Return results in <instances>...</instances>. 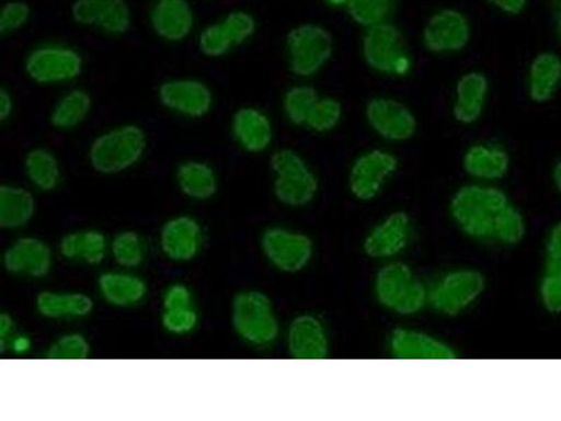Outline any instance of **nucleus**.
<instances>
[{"label": "nucleus", "mask_w": 561, "mask_h": 421, "mask_svg": "<svg viewBox=\"0 0 561 421\" xmlns=\"http://www.w3.org/2000/svg\"><path fill=\"white\" fill-rule=\"evenodd\" d=\"M373 291L379 307L396 316L412 318L428 307V285L400 260L380 265Z\"/></svg>", "instance_id": "nucleus-2"}, {"label": "nucleus", "mask_w": 561, "mask_h": 421, "mask_svg": "<svg viewBox=\"0 0 561 421\" xmlns=\"http://www.w3.org/2000/svg\"><path fill=\"white\" fill-rule=\"evenodd\" d=\"M193 307V297L190 289L183 284H173L163 295V309H179Z\"/></svg>", "instance_id": "nucleus-43"}, {"label": "nucleus", "mask_w": 561, "mask_h": 421, "mask_svg": "<svg viewBox=\"0 0 561 421\" xmlns=\"http://www.w3.org/2000/svg\"><path fill=\"white\" fill-rule=\"evenodd\" d=\"M511 153L499 143H474L465 150L462 168L476 183L494 184L510 173Z\"/></svg>", "instance_id": "nucleus-23"}, {"label": "nucleus", "mask_w": 561, "mask_h": 421, "mask_svg": "<svg viewBox=\"0 0 561 421\" xmlns=\"http://www.w3.org/2000/svg\"><path fill=\"white\" fill-rule=\"evenodd\" d=\"M69 14L79 27L105 37H124L134 26V10L128 0H72Z\"/></svg>", "instance_id": "nucleus-14"}, {"label": "nucleus", "mask_w": 561, "mask_h": 421, "mask_svg": "<svg viewBox=\"0 0 561 421\" xmlns=\"http://www.w3.org/2000/svg\"><path fill=\"white\" fill-rule=\"evenodd\" d=\"M270 167L275 175L273 190L279 204L304 208L314 202L320 187L318 174L297 150H275Z\"/></svg>", "instance_id": "nucleus-9"}, {"label": "nucleus", "mask_w": 561, "mask_h": 421, "mask_svg": "<svg viewBox=\"0 0 561 421\" xmlns=\"http://www.w3.org/2000/svg\"><path fill=\"white\" fill-rule=\"evenodd\" d=\"M37 312L47 319L87 318L93 312V299L80 293L43 291L35 299Z\"/></svg>", "instance_id": "nucleus-29"}, {"label": "nucleus", "mask_w": 561, "mask_h": 421, "mask_svg": "<svg viewBox=\"0 0 561 421\" xmlns=\"http://www.w3.org/2000/svg\"><path fill=\"white\" fill-rule=\"evenodd\" d=\"M230 134L244 152L263 153L274 143L273 120L262 109L243 105L230 120Z\"/></svg>", "instance_id": "nucleus-22"}, {"label": "nucleus", "mask_w": 561, "mask_h": 421, "mask_svg": "<svg viewBox=\"0 0 561 421\" xmlns=\"http://www.w3.org/2000/svg\"><path fill=\"white\" fill-rule=\"evenodd\" d=\"M112 254L124 269H137L145 259V244L138 234L127 230L118 234L112 242Z\"/></svg>", "instance_id": "nucleus-37"}, {"label": "nucleus", "mask_w": 561, "mask_h": 421, "mask_svg": "<svg viewBox=\"0 0 561 421\" xmlns=\"http://www.w3.org/2000/svg\"><path fill=\"white\" fill-rule=\"evenodd\" d=\"M505 16H519L528 8L529 0H483Z\"/></svg>", "instance_id": "nucleus-44"}, {"label": "nucleus", "mask_w": 561, "mask_h": 421, "mask_svg": "<svg viewBox=\"0 0 561 421\" xmlns=\"http://www.w3.org/2000/svg\"><path fill=\"white\" fill-rule=\"evenodd\" d=\"M539 303L546 312L561 315V280L542 275L539 281Z\"/></svg>", "instance_id": "nucleus-42"}, {"label": "nucleus", "mask_w": 561, "mask_h": 421, "mask_svg": "<svg viewBox=\"0 0 561 421\" xmlns=\"http://www.w3.org/2000/svg\"><path fill=\"white\" fill-rule=\"evenodd\" d=\"M542 275L561 280V220L550 228L546 237Z\"/></svg>", "instance_id": "nucleus-41"}, {"label": "nucleus", "mask_w": 561, "mask_h": 421, "mask_svg": "<svg viewBox=\"0 0 561 421\" xmlns=\"http://www.w3.org/2000/svg\"><path fill=\"white\" fill-rule=\"evenodd\" d=\"M390 357L400 361H448L459 357L453 345L437 335L410 328H396L388 338Z\"/></svg>", "instance_id": "nucleus-19"}, {"label": "nucleus", "mask_w": 561, "mask_h": 421, "mask_svg": "<svg viewBox=\"0 0 561 421\" xmlns=\"http://www.w3.org/2000/svg\"><path fill=\"white\" fill-rule=\"evenodd\" d=\"M230 320L239 338L255 349L272 348L279 338L273 300L262 291L249 289L234 295Z\"/></svg>", "instance_id": "nucleus-8"}, {"label": "nucleus", "mask_w": 561, "mask_h": 421, "mask_svg": "<svg viewBox=\"0 0 561 421\" xmlns=\"http://www.w3.org/2000/svg\"><path fill=\"white\" fill-rule=\"evenodd\" d=\"M473 37L468 14L458 8H440L431 13L421 30L425 52L438 57L463 53Z\"/></svg>", "instance_id": "nucleus-11"}, {"label": "nucleus", "mask_w": 561, "mask_h": 421, "mask_svg": "<svg viewBox=\"0 0 561 421\" xmlns=\"http://www.w3.org/2000/svg\"><path fill=\"white\" fill-rule=\"evenodd\" d=\"M92 93L84 88H69L54 103L49 123L59 132H70L80 127L93 112Z\"/></svg>", "instance_id": "nucleus-27"}, {"label": "nucleus", "mask_w": 561, "mask_h": 421, "mask_svg": "<svg viewBox=\"0 0 561 421\" xmlns=\"http://www.w3.org/2000/svg\"><path fill=\"white\" fill-rule=\"evenodd\" d=\"M344 117L343 103L337 98L320 96L305 124L310 133L325 135L333 133L342 124Z\"/></svg>", "instance_id": "nucleus-36"}, {"label": "nucleus", "mask_w": 561, "mask_h": 421, "mask_svg": "<svg viewBox=\"0 0 561 421\" xmlns=\"http://www.w3.org/2000/svg\"><path fill=\"white\" fill-rule=\"evenodd\" d=\"M490 80L482 70L472 69L456 80L450 113L456 123L470 127L480 122L488 107Z\"/></svg>", "instance_id": "nucleus-20"}, {"label": "nucleus", "mask_w": 561, "mask_h": 421, "mask_svg": "<svg viewBox=\"0 0 561 421\" xmlns=\"http://www.w3.org/2000/svg\"><path fill=\"white\" fill-rule=\"evenodd\" d=\"M448 214L460 234L476 242L515 248L528 230L523 210L494 184L462 185L450 197Z\"/></svg>", "instance_id": "nucleus-1"}, {"label": "nucleus", "mask_w": 561, "mask_h": 421, "mask_svg": "<svg viewBox=\"0 0 561 421\" xmlns=\"http://www.w3.org/2000/svg\"><path fill=\"white\" fill-rule=\"evenodd\" d=\"M10 348L16 354H26L30 348H32V340L27 335H16V338L10 339Z\"/></svg>", "instance_id": "nucleus-47"}, {"label": "nucleus", "mask_w": 561, "mask_h": 421, "mask_svg": "<svg viewBox=\"0 0 561 421\" xmlns=\"http://www.w3.org/2000/svg\"><path fill=\"white\" fill-rule=\"evenodd\" d=\"M203 230L192 217H178L164 224L160 232V248L173 262H190L202 248Z\"/></svg>", "instance_id": "nucleus-25"}, {"label": "nucleus", "mask_w": 561, "mask_h": 421, "mask_svg": "<svg viewBox=\"0 0 561 421\" xmlns=\"http://www.w3.org/2000/svg\"><path fill=\"white\" fill-rule=\"evenodd\" d=\"M398 7L399 0H350L345 12L351 22L365 30L392 22Z\"/></svg>", "instance_id": "nucleus-35"}, {"label": "nucleus", "mask_w": 561, "mask_h": 421, "mask_svg": "<svg viewBox=\"0 0 561 421\" xmlns=\"http://www.w3.org/2000/svg\"><path fill=\"white\" fill-rule=\"evenodd\" d=\"M90 345L88 340L79 333L64 334L55 340L49 348L47 357L49 360H79L83 361L89 357Z\"/></svg>", "instance_id": "nucleus-39"}, {"label": "nucleus", "mask_w": 561, "mask_h": 421, "mask_svg": "<svg viewBox=\"0 0 561 421\" xmlns=\"http://www.w3.org/2000/svg\"><path fill=\"white\" fill-rule=\"evenodd\" d=\"M160 105L180 117H207L215 105V93L205 80L195 77H174L163 80L157 90Z\"/></svg>", "instance_id": "nucleus-15"}, {"label": "nucleus", "mask_w": 561, "mask_h": 421, "mask_svg": "<svg viewBox=\"0 0 561 421\" xmlns=\"http://www.w3.org/2000/svg\"><path fill=\"white\" fill-rule=\"evenodd\" d=\"M561 84V57L553 52L536 54L526 73V92L536 104L550 102Z\"/></svg>", "instance_id": "nucleus-26"}, {"label": "nucleus", "mask_w": 561, "mask_h": 421, "mask_svg": "<svg viewBox=\"0 0 561 421\" xmlns=\"http://www.w3.org/2000/svg\"><path fill=\"white\" fill-rule=\"evenodd\" d=\"M359 52L364 64L382 77L404 79L414 68L403 30L393 22L365 29Z\"/></svg>", "instance_id": "nucleus-5"}, {"label": "nucleus", "mask_w": 561, "mask_h": 421, "mask_svg": "<svg viewBox=\"0 0 561 421\" xmlns=\"http://www.w3.org/2000/svg\"><path fill=\"white\" fill-rule=\"evenodd\" d=\"M287 349L290 357L302 361H322L329 357L328 329L319 316L304 314L289 323Z\"/></svg>", "instance_id": "nucleus-21"}, {"label": "nucleus", "mask_w": 561, "mask_h": 421, "mask_svg": "<svg viewBox=\"0 0 561 421\" xmlns=\"http://www.w3.org/2000/svg\"><path fill=\"white\" fill-rule=\"evenodd\" d=\"M98 287L105 303L117 308L137 307L148 294L145 281L128 273H104L99 277Z\"/></svg>", "instance_id": "nucleus-28"}, {"label": "nucleus", "mask_w": 561, "mask_h": 421, "mask_svg": "<svg viewBox=\"0 0 561 421\" xmlns=\"http://www.w3.org/2000/svg\"><path fill=\"white\" fill-rule=\"evenodd\" d=\"M14 113V96L8 87L0 88V123H8Z\"/></svg>", "instance_id": "nucleus-45"}, {"label": "nucleus", "mask_w": 561, "mask_h": 421, "mask_svg": "<svg viewBox=\"0 0 561 421\" xmlns=\"http://www.w3.org/2000/svg\"><path fill=\"white\" fill-rule=\"evenodd\" d=\"M107 239L98 230L67 235L59 243V253L67 260H79L90 265L103 262L107 254Z\"/></svg>", "instance_id": "nucleus-32"}, {"label": "nucleus", "mask_w": 561, "mask_h": 421, "mask_svg": "<svg viewBox=\"0 0 561 421\" xmlns=\"http://www.w3.org/2000/svg\"><path fill=\"white\" fill-rule=\"evenodd\" d=\"M175 182L188 198L207 202L218 192L217 173L202 160H185L175 170Z\"/></svg>", "instance_id": "nucleus-30"}, {"label": "nucleus", "mask_w": 561, "mask_h": 421, "mask_svg": "<svg viewBox=\"0 0 561 421\" xmlns=\"http://www.w3.org/2000/svg\"><path fill=\"white\" fill-rule=\"evenodd\" d=\"M559 33H560V37H561V19H560V22H559Z\"/></svg>", "instance_id": "nucleus-50"}, {"label": "nucleus", "mask_w": 561, "mask_h": 421, "mask_svg": "<svg viewBox=\"0 0 561 421\" xmlns=\"http://www.w3.org/2000/svg\"><path fill=\"white\" fill-rule=\"evenodd\" d=\"M552 182L554 189L558 190V193L561 195V159L556 162L552 169Z\"/></svg>", "instance_id": "nucleus-48"}, {"label": "nucleus", "mask_w": 561, "mask_h": 421, "mask_svg": "<svg viewBox=\"0 0 561 421\" xmlns=\"http://www.w3.org/2000/svg\"><path fill=\"white\" fill-rule=\"evenodd\" d=\"M148 149V135L138 124H123L98 135L90 144L89 162L96 172L117 174L131 169Z\"/></svg>", "instance_id": "nucleus-6"}, {"label": "nucleus", "mask_w": 561, "mask_h": 421, "mask_svg": "<svg viewBox=\"0 0 561 421\" xmlns=\"http://www.w3.org/2000/svg\"><path fill=\"white\" fill-rule=\"evenodd\" d=\"M149 27L160 42L183 44L197 32V13L190 0H153Z\"/></svg>", "instance_id": "nucleus-18"}, {"label": "nucleus", "mask_w": 561, "mask_h": 421, "mask_svg": "<svg viewBox=\"0 0 561 421\" xmlns=\"http://www.w3.org/2000/svg\"><path fill=\"white\" fill-rule=\"evenodd\" d=\"M485 288L488 280L480 270L450 269L428 285V307L444 318H458L482 299Z\"/></svg>", "instance_id": "nucleus-7"}, {"label": "nucleus", "mask_w": 561, "mask_h": 421, "mask_svg": "<svg viewBox=\"0 0 561 421\" xmlns=\"http://www.w3.org/2000/svg\"><path fill=\"white\" fill-rule=\"evenodd\" d=\"M413 237L414 225L410 214L394 210L369 230L364 239L363 250L369 259L392 262L409 249Z\"/></svg>", "instance_id": "nucleus-17"}, {"label": "nucleus", "mask_w": 561, "mask_h": 421, "mask_svg": "<svg viewBox=\"0 0 561 421\" xmlns=\"http://www.w3.org/2000/svg\"><path fill=\"white\" fill-rule=\"evenodd\" d=\"M262 250L265 259L278 272L297 274L304 272L312 262L314 243L307 234L273 227L265 229L263 234Z\"/></svg>", "instance_id": "nucleus-16"}, {"label": "nucleus", "mask_w": 561, "mask_h": 421, "mask_svg": "<svg viewBox=\"0 0 561 421\" xmlns=\"http://www.w3.org/2000/svg\"><path fill=\"white\" fill-rule=\"evenodd\" d=\"M399 168V158L392 150H365L351 163L347 180L350 194L359 203L374 202L383 193Z\"/></svg>", "instance_id": "nucleus-12"}, {"label": "nucleus", "mask_w": 561, "mask_h": 421, "mask_svg": "<svg viewBox=\"0 0 561 421\" xmlns=\"http://www.w3.org/2000/svg\"><path fill=\"white\" fill-rule=\"evenodd\" d=\"M320 96L322 94L318 92L312 83H309V80H298V82L290 84L285 89L283 99H280L284 117L294 127L305 128L309 114Z\"/></svg>", "instance_id": "nucleus-34"}, {"label": "nucleus", "mask_w": 561, "mask_h": 421, "mask_svg": "<svg viewBox=\"0 0 561 421\" xmlns=\"http://www.w3.org/2000/svg\"><path fill=\"white\" fill-rule=\"evenodd\" d=\"M370 132L390 144L409 143L419 132V118L409 104L392 96H374L365 104Z\"/></svg>", "instance_id": "nucleus-13"}, {"label": "nucleus", "mask_w": 561, "mask_h": 421, "mask_svg": "<svg viewBox=\"0 0 561 421\" xmlns=\"http://www.w3.org/2000/svg\"><path fill=\"white\" fill-rule=\"evenodd\" d=\"M87 59L79 48L64 42L35 44L23 58V72L38 87H69L82 77Z\"/></svg>", "instance_id": "nucleus-4"}, {"label": "nucleus", "mask_w": 561, "mask_h": 421, "mask_svg": "<svg viewBox=\"0 0 561 421\" xmlns=\"http://www.w3.org/2000/svg\"><path fill=\"white\" fill-rule=\"evenodd\" d=\"M334 53V35L323 24L299 23L285 34V62L289 73L298 80H310L322 73L332 62Z\"/></svg>", "instance_id": "nucleus-3"}, {"label": "nucleus", "mask_w": 561, "mask_h": 421, "mask_svg": "<svg viewBox=\"0 0 561 421\" xmlns=\"http://www.w3.org/2000/svg\"><path fill=\"white\" fill-rule=\"evenodd\" d=\"M24 172L30 183L42 192H53L61 182V164L51 150L34 148L24 158Z\"/></svg>", "instance_id": "nucleus-33"}, {"label": "nucleus", "mask_w": 561, "mask_h": 421, "mask_svg": "<svg viewBox=\"0 0 561 421\" xmlns=\"http://www.w3.org/2000/svg\"><path fill=\"white\" fill-rule=\"evenodd\" d=\"M325 7L332 9H344L348 7L350 0H323Z\"/></svg>", "instance_id": "nucleus-49"}, {"label": "nucleus", "mask_w": 561, "mask_h": 421, "mask_svg": "<svg viewBox=\"0 0 561 421\" xmlns=\"http://www.w3.org/2000/svg\"><path fill=\"white\" fill-rule=\"evenodd\" d=\"M33 19V8L27 0H7L0 9V35L10 37L26 29Z\"/></svg>", "instance_id": "nucleus-38"}, {"label": "nucleus", "mask_w": 561, "mask_h": 421, "mask_svg": "<svg viewBox=\"0 0 561 421\" xmlns=\"http://www.w3.org/2000/svg\"><path fill=\"white\" fill-rule=\"evenodd\" d=\"M3 265L8 273L20 277H47L53 265L51 249L38 238L19 239L4 252Z\"/></svg>", "instance_id": "nucleus-24"}, {"label": "nucleus", "mask_w": 561, "mask_h": 421, "mask_svg": "<svg viewBox=\"0 0 561 421\" xmlns=\"http://www.w3.org/2000/svg\"><path fill=\"white\" fill-rule=\"evenodd\" d=\"M198 325V315L193 307L163 309L162 326L170 334L185 335L194 332Z\"/></svg>", "instance_id": "nucleus-40"}, {"label": "nucleus", "mask_w": 561, "mask_h": 421, "mask_svg": "<svg viewBox=\"0 0 561 421\" xmlns=\"http://www.w3.org/2000/svg\"><path fill=\"white\" fill-rule=\"evenodd\" d=\"M259 32V22L245 9H232L222 18L198 30L197 48L203 57L222 59L248 45Z\"/></svg>", "instance_id": "nucleus-10"}, {"label": "nucleus", "mask_w": 561, "mask_h": 421, "mask_svg": "<svg viewBox=\"0 0 561 421\" xmlns=\"http://www.w3.org/2000/svg\"><path fill=\"white\" fill-rule=\"evenodd\" d=\"M35 213L33 194L18 185L0 187V228L14 230L26 227Z\"/></svg>", "instance_id": "nucleus-31"}, {"label": "nucleus", "mask_w": 561, "mask_h": 421, "mask_svg": "<svg viewBox=\"0 0 561 421\" xmlns=\"http://www.w3.org/2000/svg\"><path fill=\"white\" fill-rule=\"evenodd\" d=\"M14 329L13 319L10 318V315L2 314L0 315V351L4 353L8 350V344L10 343V335H12Z\"/></svg>", "instance_id": "nucleus-46"}]
</instances>
